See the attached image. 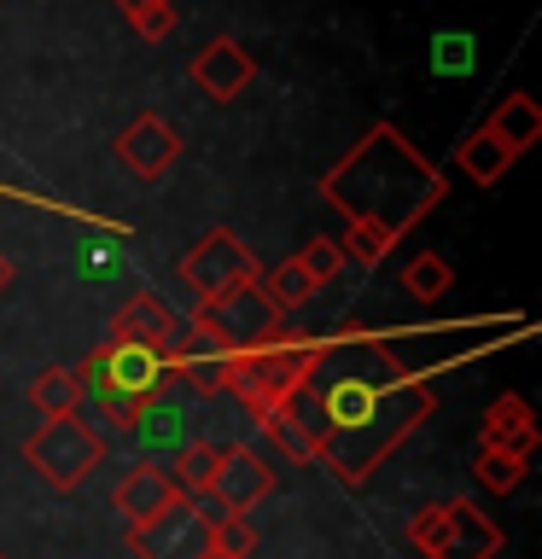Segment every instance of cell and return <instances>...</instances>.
<instances>
[{"instance_id":"9a60e30c","label":"cell","mask_w":542,"mask_h":559,"mask_svg":"<svg viewBox=\"0 0 542 559\" xmlns=\"http://www.w3.org/2000/svg\"><path fill=\"white\" fill-rule=\"evenodd\" d=\"M227 367H234V356H227V349H216L210 338H199V332L187 326V344H181V356H175V373H181L192 391L216 396V391H227Z\"/></svg>"},{"instance_id":"3957f363","label":"cell","mask_w":542,"mask_h":559,"mask_svg":"<svg viewBox=\"0 0 542 559\" xmlns=\"http://www.w3.org/2000/svg\"><path fill=\"white\" fill-rule=\"evenodd\" d=\"M82 391L99 396L105 419L117 431H134L140 419L157 408V391H164V361L146 356V349H122V344H105L94 361L82 367Z\"/></svg>"},{"instance_id":"ba28073f","label":"cell","mask_w":542,"mask_h":559,"mask_svg":"<svg viewBox=\"0 0 542 559\" xmlns=\"http://www.w3.org/2000/svg\"><path fill=\"white\" fill-rule=\"evenodd\" d=\"M122 542H129L134 559H216L210 519L192 501H169L164 513H152L146 524H129Z\"/></svg>"},{"instance_id":"4fadbf2b","label":"cell","mask_w":542,"mask_h":559,"mask_svg":"<svg viewBox=\"0 0 542 559\" xmlns=\"http://www.w3.org/2000/svg\"><path fill=\"white\" fill-rule=\"evenodd\" d=\"M117 513H122V531H129V524H146L152 513H164V507L169 501H181V496H175V484H169V472L164 466H146V461H140V466H129V472H122V478H117Z\"/></svg>"},{"instance_id":"5bb4252c","label":"cell","mask_w":542,"mask_h":559,"mask_svg":"<svg viewBox=\"0 0 542 559\" xmlns=\"http://www.w3.org/2000/svg\"><path fill=\"white\" fill-rule=\"evenodd\" d=\"M484 443L479 449H496V454H519V461H531V449H537V419H531V402L525 396H502V402H490V414H484Z\"/></svg>"},{"instance_id":"30bf717a","label":"cell","mask_w":542,"mask_h":559,"mask_svg":"<svg viewBox=\"0 0 542 559\" xmlns=\"http://www.w3.org/2000/svg\"><path fill=\"white\" fill-rule=\"evenodd\" d=\"M111 152H117V164L129 175H140V181H164V175L175 169V157H181V134H175L157 111H146L134 122H122Z\"/></svg>"},{"instance_id":"2e32d148","label":"cell","mask_w":542,"mask_h":559,"mask_svg":"<svg viewBox=\"0 0 542 559\" xmlns=\"http://www.w3.org/2000/svg\"><path fill=\"white\" fill-rule=\"evenodd\" d=\"M455 164H461V175H467L472 187H496L502 175L519 164V152H514V146H502V140L490 134V129H479L461 152H455Z\"/></svg>"},{"instance_id":"d6986e66","label":"cell","mask_w":542,"mask_h":559,"mask_svg":"<svg viewBox=\"0 0 542 559\" xmlns=\"http://www.w3.org/2000/svg\"><path fill=\"white\" fill-rule=\"evenodd\" d=\"M216 466H222V449L216 443H181L175 449V496H210V484H216Z\"/></svg>"},{"instance_id":"83f0119b","label":"cell","mask_w":542,"mask_h":559,"mask_svg":"<svg viewBox=\"0 0 542 559\" xmlns=\"http://www.w3.org/2000/svg\"><path fill=\"white\" fill-rule=\"evenodd\" d=\"M0 559H7V554H0Z\"/></svg>"},{"instance_id":"277c9868","label":"cell","mask_w":542,"mask_h":559,"mask_svg":"<svg viewBox=\"0 0 542 559\" xmlns=\"http://www.w3.org/2000/svg\"><path fill=\"white\" fill-rule=\"evenodd\" d=\"M409 548L420 559H496L502 554V524L479 513L472 501H437L409 524Z\"/></svg>"},{"instance_id":"5b68a950","label":"cell","mask_w":542,"mask_h":559,"mask_svg":"<svg viewBox=\"0 0 542 559\" xmlns=\"http://www.w3.org/2000/svg\"><path fill=\"white\" fill-rule=\"evenodd\" d=\"M24 461L42 472L52 489H82L87 478H94V466L105 461V437L76 414L42 419V426L24 437Z\"/></svg>"},{"instance_id":"8fae6325","label":"cell","mask_w":542,"mask_h":559,"mask_svg":"<svg viewBox=\"0 0 542 559\" xmlns=\"http://www.w3.org/2000/svg\"><path fill=\"white\" fill-rule=\"evenodd\" d=\"M274 496V466L262 461L257 449H222V466H216V484H210V501L222 507V513H239V519H251V507H262Z\"/></svg>"},{"instance_id":"44dd1931","label":"cell","mask_w":542,"mask_h":559,"mask_svg":"<svg viewBox=\"0 0 542 559\" xmlns=\"http://www.w3.org/2000/svg\"><path fill=\"white\" fill-rule=\"evenodd\" d=\"M262 431H269V443L286 454V461H315V437L304 431V419H297L292 408H274V414H262L257 419Z\"/></svg>"},{"instance_id":"cb8c5ba5","label":"cell","mask_w":542,"mask_h":559,"mask_svg":"<svg viewBox=\"0 0 542 559\" xmlns=\"http://www.w3.org/2000/svg\"><path fill=\"white\" fill-rule=\"evenodd\" d=\"M204 519H210V542H216V559H251V554H257L251 519H239V513H204Z\"/></svg>"},{"instance_id":"7402d4cb","label":"cell","mask_w":542,"mask_h":559,"mask_svg":"<svg viewBox=\"0 0 542 559\" xmlns=\"http://www.w3.org/2000/svg\"><path fill=\"white\" fill-rule=\"evenodd\" d=\"M449 280H455V274H449V262L437 257V251H426V257H414L409 269H402V292L420 297V304H437V297L449 292Z\"/></svg>"},{"instance_id":"52a82bcc","label":"cell","mask_w":542,"mask_h":559,"mask_svg":"<svg viewBox=\"0 0 542 559\" xmlns=\"http://www.w3.org/2000/svg\"><path fill=\"white\" fill-rule=\"evenodd\" d=\"M257 274L262 269H257L251 245H245L234 227H210V234L181 257V280H187V292L199 297V304H216V297L251 286Z\"/></svg>"},{"instance_id":"484cf974","label":"cell","mask_w":542,"mask_h":559,"mask_svg":"<svg viewBox=\"0 0 542 559\" xmlns=\"http://www.w3.org/2000/svg\"><path fill=\"white\" fill-rule=\"evenodd\" d=\"M292 262L315 280V286H332V280H339V269H344V251H339V239H309Z\"/></svg>"},{"instance_id":"4316f807","label":"cell","mask_w":542,"mask_h":559,"mask_svg":"<svg viewBox=\"0 0 542 559\" xmlns=\"http://www.w3.org/2000/svg\"><path fill=\"white\" fill-rule=\"evenodd\" d=\"M7 286H12V257L0 251V297H7Z\"/></svg>"},{"instance_id":"6da1fadb","label":"cell","mask_w":542,"mask_h":559,"mask_svg":"<svg viewBox=\"0 0 542 559\" xmlns=\"http://www.w3.org/2000/svg\"><path fill=\"white\" fill-rule=\"evenodd\" d=\"M321 199L339 210L350 227H374V234H385L397 245L437 199H444V175H437L391 122H379V129H367L356 146L321 175Z\"/></svg>"},{"instance_id":"d4e9b609","label":"cell","mask_w":542,"mask_h":559,"mask_svg":"<svg viewBox=\"0 0 542 559\" xmlns=\"http://www.w3.org/2000/svg\"><path fill=\"white\" fill-rule=\"evenodd\" d=\"M472 478H479L490 496H507V489H519V484H525V461H519V454L479 449V461H472Z\"/></svg>"},{"instance_id":"603a6c76","label":"cell","mask_w":542,"mask_h":559,"mask_svg":"<svg viewBox=\"0 0 542 559\" xmlns=\"http://www.w3.org/2000/svg\"><path fill=\"white\" fill-rule=\"evenodd\" d=\"M117 12L134 24L140 41H164V35H175V0H117Z\"/></svg>"},{"instance_id":"9c48e42d","label":"cell","mask_w":542,"mask_h":559,"mask_svg":"<svg viewBox=\"0 0 542 559\" xmlns=\"http://www.w3.org/2000/svg\"><path fill=\"white\" fill-rule=\"evenodd\" d=\"M105 344H122V349H146V356H157L164 367H175V356H181V344H187V321L175 314L164 297H152V292H140L129 297V304L117 309V321H111V338Z\"/></svg>"},{"instance_id":"ffe728a7","label":"cell","mask_w":542,"mask_h":559,"mask_svg":"<svg viewBox=\"0 0 542 559\" xmlns=\"http://www.w3.org/2000/svg\"><path fill=\"white\" fill-rule=\"evenodd\" d=\"M257 286H262V297H269V304H274L280 314L297 309V304H309V297L321 292V286H315V280L304 274V269H297L292 257H286V262H274L269 274H257Z\"/></svg>"},{"instance_id":"ac0fdd59","label":"cell","mask_w":542,"mask_h":559,"mask_svg":"<svg viewBox=\"0 0 542 559\" xmlns=\"http://www.w3.org/2000/svg\"><path fill=\"white\" fill-rule=\"evenodd\" d=\"M82 373H70V367H42V373L30 379V402L42 419H64V414H82Z\"/></svg>"},{"instance_id":"7c38bea8","label":"cell","mask_w":542,"mask_h":559,"mask_svg":"<svg viewBox=\"0 0 542 559\" xmlns=\"http://www.w3.org/2000/svg\"><path fill=\"white\" fill-rule=\"evenodd\" d=\"M251 76H257V59L239 41H227V35H222V41H210L199 59H192V82H199L216 105L239 99L245 87H251Z\"/></svg>"},{"instance_id":"e0dca14e","label":"cell","mask_w":542,"mask_h":559,"mask_svg":"<svg viewBox=\"0 0 542 559\" xmlns=\"http://www.w3.org/2000/svg\"><path fill=\"white\" fill-rule=\"evenodd\" d=\"M490 134L502 140V146H514V152H525L531 140H542V105L531 99V94H507L496 111H490V122H484Z\"/></svg>"},{"instance_id":"7a4b0ae2","label":"cell","mask_w":542,"mask_h":559,"mask_svg":"<svg viewBox=\"0 0 542 559\" xmlns=\"http://www.w3.org/2000/svg\"><path fill=\"white\" fill-rule=\"evenodd\" d=\"M315 361H321V344H309V338H297V332L280 326L269 344L234 356V367H227V391L245 402L251 419H262V414L286 408V402L315 379Z\"/></svg>"},{"instance_id":"8992f818","label":"cell","mask_w":542,"mask_h":559,"mask_svg":"<svg viewBox=\"0 0 542 559\" xmlns=\"http://www.w3.org/2000/svg\"><path fill=\"white\" fill-rule=\"evenodd\" d=\"M187 326L199 332V338H210L216 349H227V356H245V349L269 344L280 332V309L262 297V286L251 280V286L227 292V297H216V304H199Z\"/></svg>"}]
</instances>
